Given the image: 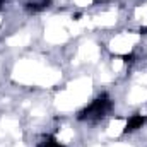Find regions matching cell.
Segmentation results:
<instances>
[{
  "instance_id": "6da1fadb",
  "label": "cell",
  "mask_w": 147,
  "mask_h": 147,
  "mask_svg": "<svg viewBox=\"0 0 147 147\" xmlns=\"http://www.w3.org/2000/svg\"><path fill=\"white\" fill-rule=\"evenodd\" d=\"M111 110V101L106 94L99 96L98 99H94L89 106H86L84 110L79 113V120H98V118H103L108 111Z\"/></svg>"
},
{
  "instance_id": "7a4b0ae2",
  "label": "cell",
  "mask_w": 147,
  "mask_h": 147,
  "mask_svg": "<svg viewBox=\"0 0 147 147\" xmlns=\"http://www.w3.org/2000/svg\"><path fill=\"white\" fill-rule=\"evenodd\" d=\"M146 121H147V116H142V115L130 116L128 121H127V125H125V134H130V132H135V130L142 128Z\"/></svg>"
},
{
  "instance_id": "3957f363",
  "label": "cell",
  "mask_w": 147,
  "mask_h": 147,
  "mask_svg": "<svg viewBox=\"0 0 147 147\" xmlns=\"http://www.w3.org/2000/svg\"><path fill=\"white\" fill-rule=\"evenodd\" d=\"M50 2H51V0H41L39 3H26V7H28V10H31V12H39V10L46 9V7L50 5Z\"/></svg>"
},
{
  "instance_id": "277c9868",
  "label": "cell",
  "mask_w": 147,
  "mask_h": 147,
  "mask_svg": "<svg viewBox=\"0 0 147 147\" xmlns=\"http://www.w3.org/2000/svg\"><path fill=\"white\" fill-rule=\"evenodd\" d=\"M41 147H63L60 142H57L55 137H46V140L41 144Z\"/></svg>"
},
{
  "instance_id": "5b68a950",
  "label": "cell",
  "mask_w": 147,
  "mask_h": 147,
  "mask_svg": "<svg viewBox=\"0 0 147 147\" xmlns=\"http://www.w3.org/2000/svg\"><path fill=\"white\" fill-rule=\"evenodd\" d=\"M134 58H135V55H134V53H130V55H125V57H123L125 63H134Z\"/></svg>"
},
{
  "instance_id": "8992f818",
  "label": "cell",
  "mask_w": 147,
  "mask_h": 147,
  "mask_svg": "<svg viewBox=\"0 0 147 147\" xmlns=\"http://www.w3.org/2000/svg\"><path fill=\"white\" fill-rule=\"evenodd\" d=\"M140 33L142 34H147V28H140Z\"/></svg>"
},
{
  "instance_id": "52a82bcc",
  "label": "cell",
  "mask_w": 147,
  "mask_h": 147,
  "mask_svg": "<svg viewBox=\"0 0 147 147\" xmlns=\"http://www.w3.org/2000/svg\"><path fill=\"white\" fill-rule=\"evenodd\" d=\"M3 2H5V0H0V9H2V5H3Z\"/></svg>"
}]
</instances>
